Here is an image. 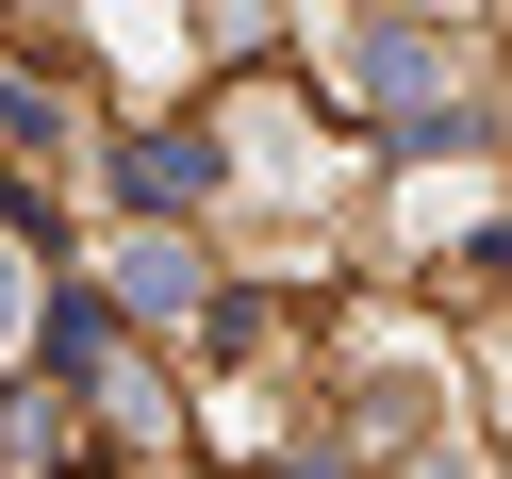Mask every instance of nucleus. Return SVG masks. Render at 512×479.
<instances>
[{
	"mask_svg": "<svg viewBox=\"0 0 512 479\" xmlns=\"http://www.w3.org/2000/svg\"><path fill=\"white\" fill-rule=\"evenodd\" d=\"M347 67H364L380 100H430V34H397V17H364V34H347Z\"/></svg>",
	"mask_w": 512,
	"mask_h": 479,
	"instance_id": "1",
	"label": "nucleus"
},
{
	"mask_svg": "<svg viewBox=\"0 0 512 479\" xmlns=\"http://www.w3.org/2000/svg\"><path fill=\"white\" fill-rule=\"evenodd\" d=\"M116 298H133V314H182V298H199V265H182V248H116Z\"/></svg>",
	"mask_w": 512,
	"mask_h": 479,
	"instance_id": "2",
	"label": "nucleus"
},
{
	"mask_svg": "<svg viewBox=\"0 0 512 479\" xmlns=\"http://www.w3.org/2000/svg\"><path fill=\"white\" fill-rule=\"evenodd\" d=\"M199 182H215V149H182V133L133 149V199H199Z\"/></svg>",
	"mask_w": 512,
	"mask_h": 479,
	"instance_id": "3",
	"label": "nucleus"
},
{
	"mask_svg": "<svg viewBox=\"0 0 512 479\" xmlns=\"http://www.w3.org/2000/svg\"><path fill=\"white\" fill-rule=\"evenodd\" d=\"M0 347H17V248H0Z\"/></svg>",
	"mask_w": 512,
	"mask_h": 479,
	"instance_id": "4",
	"label": "nucleus"
}]
</instances>
